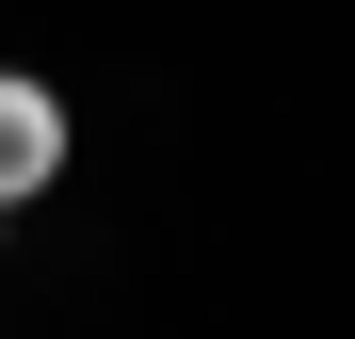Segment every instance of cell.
<instances>
[{"instance_id": "cell-1", "label": "cell", "mask_w": 355, "mask_h": 339, "mask_svg": "<svg viewBox=\"0 0 355 339\" xmlns=\"http://www.w3.org/2000/svg\"><path fill=\"white\" fill-rule=\"evenodd\" d=\"M49 178H65V97L0 65V210H17V194H49Z\"/></svg>"}]
</instances>
